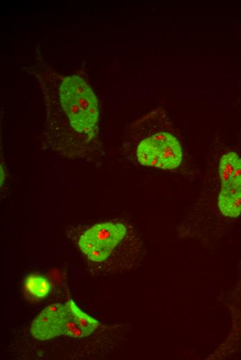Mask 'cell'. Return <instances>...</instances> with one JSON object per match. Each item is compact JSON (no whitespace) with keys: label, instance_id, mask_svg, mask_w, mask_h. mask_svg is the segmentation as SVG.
<instances>
[{"label":"cell","instance_id":"cell-1","mask_svg":"<svg viewBox=\"0 0 241 360\" xmlns=\"http://www.w3.org/2000/svg\"><path fill=\"white\" fill-rule=\"evenodd\" d=\"M24 69L35 78L44 98L43 147L71 159L92 161L100 155L99 106L88 82L58 73L40 56Z\"/></svg>","mask_w":241,"mask_h":360},{"label":"cell","instance_id":"cell-2","mask_svg":"<svg viewBox=\"0 0 241 360\" xmlns=\"http://www.w3.org/2000/svg\"><path fill=\"white\" fill-rule=\"evenodd\" d=\"M124 147L131 158L145 166L172 170L183 161L181 145L166 113L161 109L151 111L132 124Z\"/></svg>","mask_w":241,"mask_h":360},{"label":"cell","instance_id":"cell-3","mask_svg":"<svg viewBox=\"0 0 241 360\" xmlns=\"http://www.w3.org/2000/svg\"><path fill=\"white\" fill-rule=\"evenodd\" d=\"M78 246L90 261L120 270L135 267L143 254V243L136 230L119 220L91 226L80 236Z\"/></svg>","mask_w":241,"mask_h":360},{"label":"cell","instance_id":"cell-4","mask_svg":"<svg viewBox=\"0 0 241 360\" xmlns=\"http://www.w3.org/2000/svg\"><path fill=\"white\" fill-rule=\"evenodd\" d=\"M220 188L217 206L225 217L241 214V158L235 152L224 154L219 163Z\"/></svg>","mask_w":241,"mask_h":360},{"label":"cell","instance_id":"cell-5","mask_svg":"<svg viewBox=\"0 0 241 360\" xmlns=\"http://www.w3.org/2000/svg\"><path fill=\"white\" fill-rule=\"evenodd\" d=\"M72 318L65 303L53 304L44 309L34 319L30 326V333L39 340H47L64 334L66 323Z\"/></svg>","mask_w":241,"mask_h":360},{"label":"cell","instance_id":"cell-6","mask_svg":"<svg viewBox=\"0 0 241 360\" xmlns=\"http://www.w3.org/2000/svg\"><path fill=\"white\" fill-rule=\"evenodd\" d=\"M75 323L87 334L90 335L99 326V322L81 311L75 303L69 299L66 303Z\"/></svg>","mask_w":241,"mask_h":360},{"label":"cell","instance_id":"cell-7","mask_svg":"<svg viewBox=\"0 0 241 360\" xmlns=\"http://www.w3.org/2000/svg\"><path fill=\"white\" fill-rule=\"evenodd\" d=\"M26 289L33 296L43 298H45L50 291V283L48 280L38 275L28 276L24 282Z\"/></svg>","mask_w":241,"mask_h":360},{"label":"cell","instance_id":"cell-8","mask_svg":"<svg viewBox=\"0 0 241 360\" xmlns=\"http://www.w3.org/2000/svg\"><path fill=\"white\" fill-rule=\"evenodd\" d=\"M64 334L77 338L87 336V334L75 323L73 318L66 323Z\"/></svg>","mask_w":241,"mask_h":360}]
</instances>
